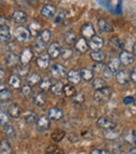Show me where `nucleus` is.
I'll return each instance as SVG.
<instances>
[{
  "mask_svg": "<svg viewBox=\"0 0 136 154\" xmlns=\"http://www.w3.org/2000/svg\"><path fill=\"white\" fill-rule=\"evenodd\" d=\"M112 94V90L110 87L106 86L104 88H101V89L95 90L93 93V99L96 103L98 104H104V103H107L108 101L110 100Z\"/></svg>",
  "mask_w": 136,
  "mask_h": 154,
  "instance_id": "1",
  "label": "nucleus"
},
{
  "mask_svg": "<svg viewBox=\"0 0 136 154\" xmlns=\"http://www.w3.org/2000/svg\"><path fill=\"white\" fill-rule=\"evenodd\" d=\"M15 38L17 41H19L20 43H29L31 41V32H29V29L26 27H24L23 25H19L15 29L14 31Z\"/></svg>",
  "mask_w": 136,
  "mask_h": 154,
  "instance_id": "2",
  "label": "nucleus"
},
{
  "mask_svg": "<svg viewBox=\"0 0 136 154\" xmlns=\"http://www.w3.org/2000/svg\"><path fill=\"white\" fill-rule=\"evenodd\" d=\"M34 58V51H32V48L29 47H25L23 48V51H21L20 57H19V61L21 62L22 66H27L29 64V62L33 60Z\"/></svg>",
  "mask_w": 136,
  "mask_h": 154,
  "instance_id": "3",
  "label": "nucleus"
},
{
  "mask_svg": "<svg viewBox=\"0 0 136 154\" xmlns=\"http://www.w3.org/2000/svg\"><path fill=\"white\" fill-rule=\"evenodd\" d=\"M88 46H89L93 51H101V48L104 46V39L102 37L98 36V35H94L91 39H89Z\"/></svg>",
  "mask_w": 136,
  "mask_h": 154,
  "instance_id": "4",
  "label": "nucleus"
},
{
  "mask_svg": "<svg viewBox=\"0 0 136 154\" xmlns=\"http://www.w3.org/2000/svg\"><path fill=\"white\" fill-rule=\"evenodd\" d=\"M98 126L101 129H104L105 131L108 130H112L116 128V124L111 121L109 118H106V116H102L98 120Z\"/></svg>",
  "mask_w": 136,
  "mask_h": 154,
  "instance_id": "5",
  "label": "nucleus"
},
{
  "mask_svg": "<svg viewBox=\"0 0 136 154\" xmlns=\"http://www.w3.org/2000/svg\"><path fill=\"white\" fill-rule=\"evenodd\" d=\"M37 66L40 69H47L50 64V57L47 53H41L40 56L37 58Z\"/></svg>",
  "mask_w": 136,
  "mask_h": 154,
  "instance_id": "6",
  "label": "nucleus"
},
{
  "mask_svg": "<svg viewBox=\"0 0 136 154\" xmlns=\"http://www.w3.org/2000/svg\"><path fill=\"white\" fill-rule=\"evenodd\" d=\"M118 59L120 61V64H124L125 66H129L134 62V54L128 51H122Z\"/></svg>",
  "mask_w": 136,
  "mask_h": 154,
  "instance_id": "7",
  "label": "nucleus"
},
{
  "mask_svg": "<svg viewBox=\"0 0 136 154\" xmlns=\"http://www.w3.org/2000/svg\"><path fill=\"white\" fill-rule=\"evenodd\" d=\"M36 125L39 131H46L50 127V120H49L47 116H41L39 119H37Z\"/></svg>",
  "mask_w": 136,
  "mask_h": 154,
  "instance_id": "8",
  "label": "nucleus"
},
{
  "mask_svg": "<svg viewBox=\"0 0 136 154\" xmlns=\"http://www.w3.org/2000/svg\"><path fill=\"white\" fill-rule=\"evenodd\" d=\"M116 82L120 85H126L130 82V73L128 72V70H118L115 75Z\"/></svg>",
  "mask_w": 136,
  "mask_h": 154,
  "instance_id": "9",
  "label": "nucleus"
},
{
  "mask_svg": "<svg viewBox=\"0 0 136 154\" xmlns=\"http://www.w3.org/2000/svg\"><path fill=\"white\" fill-rule=\"evenodd\" d=\"M120 135H122V138L126 143H128L129 145H133V146H135L136 136H135V130L134 129H126L122 134H120Z\"/></svg>",
  "mask_w": 136,
  "mask_h": 154,
  "instance_id": "10",
  "label": "nucleus"
},
{
  "mask_svg": "<svg viewBox=\"0 0 136 154\" xmlns=\"http://www.w3.org/2000/svg\"><path fill=\"white\" fill-rule=\"evenodd\" d=\"M51 75L56 79H62L66 75V68L62 64H55L51 67Z\"/></svg>",
  "mask_w": 136,
  "mask_h": 154,
  "instance_id": "11",
  "label": "nucleus"
},
{
  "mask_svg": "<svg viewBox=\"0 0 136 154\" xmlns=\"http://www.w3.org/2000/svg\"><path fill=\"white\" fill-rule=\"evenodd\" d=\"M81 34H82V38H84L85 40L91 39L92 37L95 35L93 25H92L91 23H85L81 29Z\"/></svg>",
  "mask_w": 136,
  "mask_h": 154,
  "instance_id": "12",
  "label": "nucleus"
},
{
  "mask_svg": "<svg viewBox=\"0 0 136 154\" xmlns=\"http://www.w3.org/2000/svg\"><path fill=\"white\" fill-rule=\"evenodd\" d=\"M60 53H61V45H60V43L59 42L50 43V45L48 46V51H47V54L50 57V59H57L60 56Z\"/></svg>",
  "mask_w": 136,
  "mask_h": 154,
  "instance_id": "13",
  "label": "nucleus"
},
{
  "mask_svg": "<svg viewBox=\"0 0 136 154\" xmlns=\"http://www.w3.org/2000/svg\"><path fill=\"white\" fill-rule=\"evenodd\" d=\"M29 32H31V36H39V34H40L41 32L43 31L42 29V23L39 22L38 20H36V19H34V20H32V22L29 23Z\"/></svg>",
  "mask_w": 136,
  "mask_h": 154,
  "instance_id": "14",
  "label": "nucleus"
},
{
  "mask_svg": "<svg viewBox=\"0 0 136 154\" xmlns=\"http://www.w3.org/2000/svg\"><path fill=\"white\" fill-rule=\"evenodd\" d=\"M56 12H57V8L56 5L51 3H47L45 4L42 8V11H41V15L45 18H51L56 15Z\"/></svg>",
  "mask_w": 136,
  "mask_h": 154,
  "instance_id": "15",
  "label": "nucleus"
},
{
  "mask_svg": "<svg viewBox=\"0 0 136 154\" xmlns=\"http://www.w3.org/2000/svg\"><path fill=\"white\" fill-rule=\"evenodd\" d=\"M74 48L79 54H85L86 51L89 49L87 40H85V39L82 38V37L81 38H79L74 43Z\"/></svg>",
  "mask_w": 136,
  "mask_h": 154,
  "instance_id": "16",
  "label": "nucleus"
},
{
  "mask_svg": "<svg viewBox=\"0 0 136 154\" xmlns=\"http://www.w3.org/2000/svg\"><path fill=\"white\" fill-rule=\"evenodd\" d=\"M21 113H22V110H21V107L19 106V104L14 103L11 104L8 108V114L13 119H18L21 116Z\"/></svg>",
  "mask_w": 136,
  "mask_h": 154,
  "instance_id": "17",
  "label": "nucleus"
},
{
  "mask_svg": "<svg viewBox=\"0 0 136 154\" xmlns=\"http://www.w3.org/2000/svg\"><path fill=\"white\" fill-rule=\"evenodd\" d=\"M64 113L60 108L58 107H51L48 109V113H47V116H48L49 120H55V121H59L63 118Z\"/></svg>",
  "mask_w": 136,
  "mask_h": 154,
  "instance_id": "18",
  "label": "nucleus"
},
{
  "mask_svg": "<svg viewBox=\"0 0 136 154\" xmlns=\"http://www.w3.org/2000/svg\"><path fill=\"white\" fill-rule=\"evenodd\" d=\"M67 79L71 85H77V84H79L82 80L81 75H80V71L75 70V69H71L70 71H68Z\"/></svg>",
  "mask_w": 136,
  "mask_h": 154,
  "instance_id": "19",
  "label": "nucleus"
},
{
  "mask_svg": "<svg viewBox=\"0 0 136 154\" xmlns=\"http://www.w3.org/2000/svg\"><path fill=\"white\" fill-rule=\"evenodd\" d=\"M98 29H100L101 32H106V34H107V32H112L114 31L113 26H112L107 20H105V19H103V18L98 19Z\"/></svg>",
  "mask_w": 136,
  "mask_h": 154,
  "instance_id": "20",
  "label": "nucleus"
},
{
  "mask_svg": "<svg viewBox=\"0 0 136 154\" xmlns=\"http://www.w3.org/2000/svg\"><path fill=\"white\" fill-rule=\"evenodd\" d=\"M107 67L112 73H116L119 70V67H120L119 59H118L117 57H112L111 59L109 60V63H108Z\"/></svg>",
  "mask_w": 136,
  "mask_h": 154,
  "instance_id": "21",
  "label": "nucleus"
},
{
  "mask_svg": "<svg viewBox=\"0 0 136 154\" xmlns=\"http://www.w3.org/2000/svg\"><path fill=\"white\" fill-rule=\"evenodd\" d=\"M41 80H42V77H41L40 73H38V72L29 73V75H27V78H26L27 85L31 86V87H33V86L39 84L41 82Z\"/></svg>",
  "mask_w": 136,
  "mask_h": 154,
  "instance_id": "22",
  "label": "nucleus"
},
{
  "mask_svg": "<svg viewBox=\"0 0 136 154\" xmlns=\"http://www.w3.org/2000/svg\"><path fill=\"white\" fill-rule=\"evenodd\" d=\"M37 39H38L41 43H43L45 46H46V45L48 44L49 41L51 40V32H50V31H48V29H43V31L39 34V36L37 37Z\"/></svg>",
  "mask_w": 136,
  "mask_h": 154,
  "instance_id": "23",
  "label": "nucleus"
},
{
  "mask_svg": "<svg viewBox=\"0 0 136 154\" xmlns=\"http://www.w3.org/2000/svg\"><path fill=\"white\" fill-rule=\"evenodd\" d=\"M11 40V32L8 25L0 26V41L1 42H8Z\"/></svg>",
  "mask_w": 136,
  "mask_h": 154,
  "instance_id": "24",
  "label": "nucleus"
},
{
  "mask_svg": "<svg viewBox=\"0 0 136 154\" xmlns=\"http://www.w3.org/2000/svg\"><path fill=\"white\" fill-rule=\"evenodd\" d=\"M8 85L11 86L14 89H18V88L21 87V79L18 75L16 73H13L12 75L8 79Z\"/></svg>",
  "mask_w": 136,
  "mask_h": 154,
  "instance_id": "25",
  "label": "nucleus"
},
{
  "mask_svg": "<svg viewBox=\"0 0 136 154\" xmlns=\"http://www.w3.org/2000/svg\"><path fill=\"white\" fill-rule=\"evenodd\" d=\"M12 146L8 140H0V154H12Z\"/></svg>",
  "mask_w": 136,
  "mask_h": 154,
  "instance_id": "26",
  "label": "nucleus"
},
{
  "mask_svg": "<svg viewBox=\"0 0 136 154\" xmlns=\"http://www.w3.org/2000/svg\"><path fill=\"white\" fill-rule=\"evenodd\" d=\"M13 19H14V21L17 23L24 22V21H26V19H27V15L25 14L23 11L17 10L13 13Z\"/></svg>",
  "mask_w": 136,
  "mask_h": 154,
  "instance_id": "27",
  "label": "nucleus"
},
{
  "mask_svg": "<svg viewBox=\"0 0 136 154\" xmlns=\"http://www.w3.org/2000/svg\"><path fill=\"white\" fill-rule=\"evenodd\" d=\"M3 134L8 138H14L16 136V130L11 124H6L3 126Z\"/></svg>",
  "mask_w": 136,
  "mask_h": 154,
  "instance_id": "28",
  "label": "nucleus"
},
{
  "mask_svg": "<svg viewBox=\"0 0 136 154\" xmlns=\"http://www.w3.org/2000/svg\"><path fill=\"white\" fill-rule=\"evenodd\" d=\"M51 80L48 77H45L44 79L41 80V82L39 83V88H40L41 91H48L51 87Z\"/></svg>",
  "mask_w": 136,
  "mask_h": 154,
  "instance_id": "29",
  "label": "nucleus"
},
{
  "mask_svg": "<svg viewBox=\"0 0 136 154\" xmlns=\"http://www.w3.org/2000/svg\"><path fill=\"white\" fill-rule=\"evenodd\" d=\"M77 40V34H75L73 31H69L65 34L64 36V41L67 45H72L75 43V41Z\"/></svg>",
  "mask_w": 136,
  "mask_h": 154,
  "instance_id": "30",
  "label": "nucleus"
},
{
  "mask_svg": "<svg viewBox=\"0 0 136 154\" xmlns=\"http://www.w3.org/2000/svg\"><path fill=\"white\" fill-rule=\"evenodd\" d=\"M80 75H81V79H83L86 82H89L93 79V72L89 68H82V70L80 71Z\"/></svg>",
  "mask_w": 136,
  "mask_h": 154,
  "instance_id": "31",
  "label": "nucleus"
},
{
  "mask_svg": "<svg viewBox=\"0 0 136 154\" xmlns=\"http://www.w3.org/2000/svg\"><path fill=\"white\" fill-rule=\"evenodd\" d=\"M34 102L38 107H42L46 103V95L43 92H38L34 97Z\"/></svg>",
  "mask_w": 136,
  "mask_h": 154,
  "instance_id": "32",
  "label": "nucleus"
},
{
  "mask_svg": "<svg viewBox=\"0 0 136 154\" xmlns=\"http://www.w3.org/2000/svg\"><path fill=\"white\" fill-rule=\"evenodd\" d=\"M62 93H64L65 97H73V95L77 93V90H75V88L73 85H71V84H66V85L63 86Z\"/></svg>",
  "mask_w": 136,
  "mask_h": 154,
  "instance_id": "33",
  "label": "nucleus"
},
{
  "mask_svg": "<svg viewBox=\"0 0 136 154\" xmlns=\"http://www.w3.org/2000/svg\"><path fill=\"white\" fill-rule=\"evenodd\" d=\"M66 135V132L64 130H56L51 133V138H53V142L56 143H60Z\"/></svg>",
  "mask_w": 136,
  "mask_h": 154,
  "instance_id": "34",
  "label": "nucleus"
},
{
  "mask_svg": "<svg viewBox=\"0 0 136 154\" xmlns=\"http://www.w3.org/2000/svg\"><path fill=\"white\" fill-rule=\"evenodd\" d=\"M46 154H64V151L61 148L57 146V145H48L45 150Z\"/></svg>",
  "mask_w": 136,
  "mask_h": 154,
  "instance_id": "35",
  "label": "nucleus"
},
{
  "mask_svg": "<svg viewBox=\"0 0 136 154\" xmlns=\"http://www.w3.org/2000/svg\"><path fill=\"white\" fill-rule=\"evenodd\" d=\"M24 120L26 124L29 125H33V124H36V121H37V116H36V113L34 111H26L24 113Z\"/></svg>",
  "mask_w": 136,
  "mask_h": 154,
  "instance_id": "36",
  "label": "nucleus"
},
{
  "mask_svg": "<svg viewBox=\"0 0 136 154\" xmlns=\"http://www.w3.org/2000/svg\"><path fill=\"white\" fill-rule=\"evenodd\" d=\"M64 84L62 82H57L56 84H53L50 87V91L53 93L55 95H60L62 94V89H63Z\"/></svg>",
  "mask_w": 136,
  "mask_h": 154,
  "instance_id": "37",
  "label": "nucleus"
},
{
  "mask_svg": "<svg viewBox=\"0 0 136 154\" xmlns=\"http://www.w3.org/2000/svg\"><path fill=\"white\" fill-rule=\"evenodd\" d=\"M120 132L115 131L114 129L112 130H108V131L105 132V136H106V140H116L120 135Z\"/></svg>",
  "mask_w": 136,
  "mask_h": 154,
  "instance_id": "38",
  "label": "nucleus"
},
{
  "mask_svg": "<svg viewBox=\"0 0 136 154\" xmlns=\"http://www.w3.org/2000/svg\"><path fill=\"white\" fill-rule=\"evenodd\" d=\"M90 57L93 61L95 62H103L105 60V54L101 51H92L90 54Z\"/></svg>",
  "mask_w": 136,
  "mask_h": 154,
  "instance_id": "39",
  "label": "nucleus"
},
{
  "mask_svg": "<svg viewBox=\"0 0 136 154\" xmlns=\"http://www.w3.org/2000/svg\"><path fill=\"white\" fill-rule=\"evenodd\" d=\"M92 86L93 88H95V90L101 89V88L106 87V81L101 77H98L92 81Z\"/></svg>",
  "mask_w": 136,
  "mask_h": 154,
  "instance_id": "40",
  "label": "nucleus"
},
{
  "mask_svg": "<svg viewBox=\"0 0 136 154\" xmlns=\"http://www.w3.org/2000/svg\"><path fill=\"white\" fill-rule=\"evenodd\" d=\"M12 99V92L8 89H3L2 91H0V102L2 103H5V102H8Z\"/></svg>",
  "mask_w": 136,
  "mask_h": 154,
  "instance_id": "41",
  "label": "nucleus"
},
{
  "mask_svg": "<svg viewBox=\"0 0 136 154\" xmlns=\"http://www.w3.org/2000/svg\"><path fill=\"white\" fill-rule=\"evenodd\" d=\"M72 49L69 48V47H64V48H61V53H60V56L63 60H68L72 57Z\"/></svg>",
  "mask_w": 136,
  "mask_h": 154,
  "instance_id": "42",
  "label": "nucleus"
},
{
  "mask_svg": "<svg viewBox=\"0 0 136 154\" xmlns=\"http://www.w3.org/2000/svg\"><path fill=\"white\" fill-rule=\"evenodd\" d=\"M18 62H19V57L16 54H11L6 58V65L8 66H15Z\"/></svg>",
  "mask_w": 136,
  "mask_h": 154,
  "instance_id": "43",
  "label": "nucleus"
},
{
  "mask_svg": "<svg viewBox=\"0 0 136 154\" xmlns=\"http://www.w3.org/2000/svg\"><path fill=\"white\" fill-rule=\"evenodd\" d=\"M20 93L24 97H29L32 94H33V89H32L31 86H29L26 84V85H23L20 87Z\"/></svg>",
  "mask_w": 136,
  "mask_h": 154,
  "instance_id": "44",
  "label": "nucleus"
},
{
  "mask_svg": "<svg viewBox=\"0 0 136 154\" xmlns=\"http://www.w3.org/2000/svg\"><path fill=\"white\" fill-rule=\"evenodd\" d=\"M56 18H55V23L57 24V23H61L62 21L65 20L66 18V12L64 10H59L58 11V13H56Z\"/></svg>",
  "mask_w": 136,
  "mask_h": 154,
  "instance_id": "45",
  "label": "nucleus"
},
{
  "mask_svg": "<svg viewBox=\"0 0 136 154\" xmlns=\"http://www.w3.org/2000/svg\"><path fill=\"white\" fill-rule=\"evenodd\" d=\"M72 101L77 105H81V104H83L85 102V97H84L83 93H75L72 97Z\"/></svg>",
  "mask_w": 136,
  "mask_h": 154,
  "instance_id": "46",
  "label": "nucleus"
},
{
  "mask_svg": "<svg viewBox=\"0 0 136 154\" xmlns=\"http://www.w3.org/2000/svg\"><path fill=\"white\" fill-rule=\"evenodd\" d=\"M105 68H106V65L104 64L103 62H98V63H95L93 66H92L91 70H92V72H93V71H96V72H101V73H102L103 70Z\"/></svg>",
  "mask_w": 136,
  "mask_h": 154,
  "instance_id": "47",
  "label": "nucleus"
},
{
  "mask_svg": "<svg viewBox=\"0 0 136 154\" xmlns=\"http://www.w3.org/2000/svg\"><path fill=\"white\" fill-rule=\"evenodd\" d=\"M8 124V114L3 110H0V125H6Z\"/></svg>",
  "mask_w": 136,
  "mask_h": 154,
  "instance_id": "48",
  "label": "nucleus"
},
{
  "mask_svg": "<svg viewBox=\"0 0 136 154\" xmlns=\"http://www.w3.org/2000/svg\"><path fill=\"white\" fill-rule=\"evenodd\" d=\"M102 75H103V79L104 80H111L112 77H113V73H112L111 71H110L109 69H108L107 65H106V68L103 70Z\"/></svg>",
  "mask_w": 136,
  "mask_h": 154,
  "instance_id": "49",
  "label": "nucleus"
},
{
  "mask_svg": "<svg viewBox=\"0 0 136 154\" xmlns=\"http://www.w3.org/2000/svg\"><path fill=\"white\" fill-rule=\"evenodd\" d=\"M45 45L43 44V43H41L40 41L38 40V39H37L36 40V42H35V45H34V48L36 49L37 51H39V53H40V51H43V49L45 48Z\"/></svg>",
  "mask_w": 136,
  "mask_h": 154,
  "instance_id": "50",
  "label": "nucleus"
},
{
  "mask_svg": "<svg viewBox=\"0 0 136 154\" xmlns=\"http://www.w3.org/2000/svg\"><path fill=\"white\" fill-rule=\"evenodd\" d=\"M122 102H124V104H126V105H131V104L135 103V99H134V97L128 95V97H125L124 99H122Z\"/></svg>",
  "mask_w": 136,
  "mask_h": 154,
  "instance_id": "51",
  "label": "nucleus"
},
{
  "mask_svg": "<svg viewBox=\"0 0 136 154\" xmlns=\"http://www.w3.org/2000/svg\"><path fill=\"white\" fill-rule=\"evenodd\" d=\"M29 66H21V67H18V73L20 75H26L29 73Z\"/></svg>",
  "mask_w": 136,
  "mask_h": 154,
  "instance_id": "52",
  "label": "nucleus"
},
{
  "mask_svg": "<svg viewBox=\"0 0 136 154\" xmlns=\"http://www.w3.org/2000/svg\"><path fill=\"white\" fill-rule=\"evenodd\" d=\"M67 137H68V140L70 143H77V140H79V135H77V133H72V132L68 134Z\"/></svg>",
  "mask_w": 136,
  "mask_h": 154,
  "instance_id": "53",
  "label": "nucleus"
},
{
  "mask_svg": "<svg viewBox=\"0 0 136 154\" xmlns=\"http://www.w3.org/2000/svg\"><path fill=\"white\" fill-rule=\"evenodd\" d=\"M89 154H112V153H110L107 150H104V149H92Z\"/></svg>",
  "mask_w": 136,
  "mask_h": 154,
  "instance_id": "54",
  "label": "nucleus"
},
{
  "mask_svg": "<svg viewBox=\"0 0 136 154\" xmlns=\"http://www.w3.org/2000/svg\"><path fill=\"white\" fill-rule=\"evenodd\" d=\"M130 81H133V83L135 84L136 82V68L134 67L132 70V72L130 73Z\"/></svg>",
  "mask_w": 136,
  "mask_h": 154,
  "instance_id": "55",
  "label": "nucleus"
},
{
  "mask_svg": "<svg viewBox=\"0 0 136 154\" xmlns=\"http://www.w3.org/2000/svg\"><path fill=\"white\" fill-rule=\"evenodd\" d=\"M6 21H8V19H6L5 17L0 16V26H2V25H6Z\"/></svg>",
  "mask_w": 136,
  "mask_h": 154,
  "instance_id": "56",
  "label": "nucleus"
},
{
  "mask_svg": "<svg viewBox=\"0 0 136 154\" xmlns=\"http://www.w3.org/2000/svg\"><path fill=\"white\" fill-rule=\"evenodd\" d=\"M5 78V72L2 68H0V82H2V80Z\"/></svg>",
  "mask_w": 136,
  "mask_h": 154,
  "instance_id": "57",
  "label": "nucleus"
},
{
  "mask_svg": "<svg viewBox=\"0 0 136 154\" xmlns=\"http://www.w3.org/2000/svg\"><path fill=\"white\" fill-rule=\"evenodd\" d=\"M129 154H136L135 147H131V148L129 149Z\"/></svg>",
  "mask_w": 136,
  "mask_h": 154,
  "instance_id": "58",
  "label": "nucleus"
},
{
  "mask_svg": "<svg viewBox=\"0 0 136 154\" xmlns=\"http://www.w3.org/2000/svg\"><path fill=\"white\" fill-rule=\"evenodd\" d=\"M3 89H5V86H4V84L2 82H0V91H2Z\"/></svg>",
  "mask_w": 136,
  "mask_h": 154,
  "instance_id": "59",
  "label": "nucleus"
}]
</instances>
